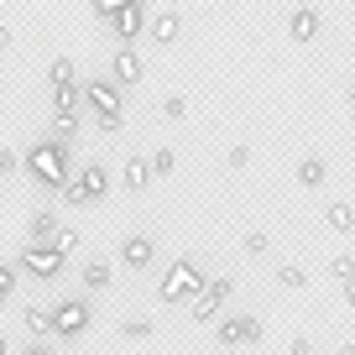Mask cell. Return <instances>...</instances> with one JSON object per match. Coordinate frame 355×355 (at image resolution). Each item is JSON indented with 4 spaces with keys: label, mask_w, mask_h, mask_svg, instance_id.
<instances>
[{
    "label": "cell",
    "mask_w": 355,
    "mask_h": 355,
    "mask_svg": "<svg viewBox=\"0 0 355 355\" xmlns=\"http://www.w3.org/2000/svg\"><path fill=\"white\" fill-rule=\"evenodd\" d=\"M21 173L32 178L37 189L63 193L68 173H73V157H68V146H63V141H53V136H37V141L21 152Z\"/></svg>",
    "instance_id": "1"
},
{
    "label": "cell",
    "mask_w": 355,
    "mask_h": 355,
    "mask_svg": "<svg viewBox=\"0 0 355 355\" xmlns=\"http://www.w3.org/2000/svg\"><path fill=\"white\" fill-rule=\"evenodd\" d=\"M78 94H84V110L94 115L100 131H121L125 125V100H121V89H115L110 78H84Z\"/></svg>",
    "instance_id": "2"
},
{
    "label": "cell",
    "mask_w": 355,
    "mask_h": 355,
    "mask_svg": "<svg viewBox=\"0 0 355 355\" xmlns=\"http://www.w3.org/2000/svg\"><path fill=\"white\" fill-rule=\"evenodd\" d=\"M204 288V272L193 256H178L173 266L162 272V282H157V303H167V309H178V303H193Z\"/></svg>",
    "instance_id": "3"
},
{
    "label": "cell",
    "mask_w": 355,
    "mask_h": 355,
    "mask_svg": "<svg viewBox=\"0 0 355 355\" xmlns=\"http://www.w3.org/2000/svg\"><path fill=\"white\" fill-rule=\"evenodd\" d=\"M105 193H110V173H105V162L73 167L68 183H63V204H73V209H94V204H105Z\"/></svg>",
    "instance_id": "4"
},
{
    "label": "cell",
    "mask_w": 355,
    "mask_h": 355,
    "mask_svg": "<svg viewBox=\"0 0 355 355\" xmlns=\"http://www.w3.org/2000/svg\"><path fill=\"white\" fill-rule=\"evenodd\" d=\"M89 319H94V309H89L84 298H63V303H53V313H47V334L78 340V334L89 329Z\"/></svg>",
    "instance_id": "5"
},
{
    "label": "cell",
    "mask_w": 355,
    "mask_h": 355,
    "mask_svg": "<svg viewBox=\"0 0 355 355\" xmlns=\"http://www.w3.org/2000/svg\"><path fill=\"white\" fill-rule=\"evenodd\" d=\"M261 319L256 313H230V319L214 324V345H225V350H241V345H261Z\"/></svg>",
    "instance_id": "6"
},
{
    "label": "cell",
    "mask_w": 355,
    "mask_h": 355,
    "mask_svg": "<svg viewBox=\"0 0 355 355\" xmlns=\"http://www.w3.org/2000/svg\"><path fill=\"white\" fill-rule=\"evenodd\" d=\"M21 272L37 277V282H53L58 272H63V256H58L47 241H32V245H21Z\"/></svg>",
    "instance_id": "7"
},
{
    "label": "cell",
    "mask_w": 355,
    "mask_h": 355,
    "mask_svg": "<svg viewBox=\"0 0 355 355\" xmlns=\"http://www.w3.org/2000/svg\"><path fill=\"white\" fill-rule=\"evenodd\" d=\"M230 293H235V282H230V277H214V282H204V288H199V298L189 303V313H193L199 324H209L214 313H220L225 303H230Z\"/></svg>",
    "instance_id": "8"
},
{
    "label": "cell",
    "mask_w": 355,
    "mask_h": 355,
    "mask_svg": "<svg viewBox=\"0 0 355 355\" xmlns=\"http://www.w3.org/2000/svg\"><path fill=\"white\" fill-rule=\"evenodd\" d=\"M110 26H115V37H121V47H131V37L146 32V6H141V0H125V6H115Z\"/></svg>",
    "instance_id": "9"
},
{
    "label": "cell",
    "mask_w": 355,
    "mask_h": 355,
    "mask_svg": "<svg viewBox=\"0 0 355 355\" xmlns=\"http://www.w3.org/2000/svg\"><path fill=\"white\" fill-rule=\"evenodd\" d=\"M141 73H146V63L131 53V47H121V53L110 58V84H115V89H125V84H141Z\"/></svg>",
    "instance_id": "10"
},
{
    "label": "cell",
    "mask_w": 355,
    "mask_h": 355,
    "mask_svg": "<svg viewBox=\"0 0 355 355\" xmlns=\"http://www.w3.org/2000/svg\"><path fill=\"white\" fill-rule=\"evenodd\" d=\"M146 32H152V42L173 47L178 32H183V16H178V11H157V16H146Z\"/></svg>",
    "instance_id": "11"
},
{
    "label": "cell",
    "mask_w": 355,
    "mask_h": 355,
    "mask_svg": "<svg viewBox=\"0 0 355 355\" xmlns=\"http://www.w3.org/2000/svg\"><path fill=\"white\" fill-rule=\"evenodd\" d=\"M152 256H157L152 235H131V241L121 245V261L131 266V272H146V266H152Z\"/></svg>",
    "instance_id": "12"
},
{
    "label": "cell",
    "mask_w": 355,
    "mask_h": 355,
    "mask_svg": "<svg viewBox=\"0 0 355 355\" xmlns=\"http://www.w3.org/2000/svg\"><path fill=\"white\" fill-rule=\"evenodd\" d=\"M319 21H324V16L313 11V6H298V11L288 16V37H298V42H313V37H319Z\"/></svg>",
    "instance_id": "13"
},
{
    "label": "cell",
    "mask_w": 355,
    "mask_h": 355,
    "mask_svg": "<svg viewBox=\"0 0 355 355\" xmlns=\"http://www.w3.org/2000/svg\"><path fill=\"white\" fill-rule=\"evenodd\" d=\"M53 115H58V121H78V115H84V94H78V84L53 89Z\"/></svg>",
    "instance_id": "14"
},
{
    "label": "cell",
    "mask_w": 355,
    "mask_h": 355,
    "mask_svg": "<svg viewBox=\"0 0 355 355\" xmlns=\"http://www.w3.org/2000/svg\"><path fill=\"white\" fill-rule=\"evenodd\" d=\"M121 183H125V193H141L146 183H152V167H146V157H131V162L121 167Z\"/></svg>",
    "instance_id": "15"
},
{
    "label": "cell",
    "mask_w": 355,
    "mask_h": 355,
    "mask_svg": "<svg viewBox=\"0 0 355 355\" xmlns=\"http://www.w3.org/2000/svg\"><path fill=\"white\" fill-rule=\"evenodd\" d=\"M26 235H32V241H53V235H58V214H53V209H32Z\"/></svg>",
    "instance_id": "16"
},
{
    "label": "cell",
    "mask_w": 355,
    "mask_h": 355,
    "mask_svg": "<svg viewBox=\"0 0 355 355\" xmlns=\"http://www.w3.org/2000/svg\"><path fill=\"white\" fill-rule=\"evenodd\" d=\"M324 178H329L324 157H303V162H298V183H303V189H324Z\"/></svg>",
    "instance_id": "17"
},
{
    "label": "cell",
    "mask_w": 355,
    "mask_h": 355,
    "mask_svg": "<svg viewBox=\"0 0 355 355\" xmlns=\"http://www.w3.org/2000/svg\"><path fill=\"white\" fill-rule=\"evenodd\" d=\"M47 78H53V89L78 84V63H73V58H53V63H47Z\"/></svg>",
    "instance_id": "18"
},
{
    "label": "cell",
    "mask_w": 355,
    "mask_h": 355,
    "mask_svg": "<svg viewBox=\"0 0 355 355\" xmlns=\"http://www.w3.org/2000/svg\"><path fill=\"white\" fill-rule=\"evenodd\" d=\"M324 220H329V230H355V209L350 204H329V209H324Z\"/></svg>",
    "instance_id": "19"
},
{
    "label": "cell",
    "mask_w": 355,
    "mask_h": 355,
    "mask_svg": "<svg viewBox=\"0 0 355 355\" xmlns=\"http://www.w3.org/2000/svg\"><path fill=\"white\" fill-rule=\"evenodd\" d=\"M84 288H94V293L110 288V261H89L84 266Z\"/></svg>",
    "instance_id": "20"
},
{
    "label": "cell",
    "mask_w": 355,
    "mask_h": 355,
    "mask_svg": "<svg viewBox=\"0 0 355 355\" xmlns=\"http://www.w3.org/2000/svg\"><path fill=\"white\" fill-rule=\"evenodd\" d=\"M146 167H152V178H173V146H157L146 157Z\"/></svg>",
    "instance_id": "21"
},
{
    "label": "cell",
    "mask_w": 355,
    "mask_h": 355,
    "mask_svg": "<svg viewBox=\"0 0 355 355\" xmlns=\"http://www.w3.org/2000/svg\"><path fill=\"white\" fill-rule=\"evenodd\" d=\"M47 245H53V251H58V256H63V261H68V256H73V245H78V230H68V225H58V235H53V241H47Z\"/></svg>",
    "instance_id": "22"
},
{
    "label": "cell",
    "mask_w": 355,
    "mask_h": 355,
    "mask_svg": "<svg viewBox=\"0 0 355 355\" xmlns=\"http://www.w3.org/2000/svg\"><path fill=\"white\" fill-rule=\"evenodd\" d=\"M277 282L282 288H309V272H303L298 261H288V266H277Z\"/></svg>",
    "instance_id": "23"
},
{
    "label": "cell",
    "mask_w": 355,
    "mask_h": 355,
    "mask_svg": "<svg viewBox=\"0 0 355 355\" xmlns=\"http://www.w3.org/2000/svg\"><path fill=\"white\" fill-rule=\"evenodd\" d=\"M241 251H245V256H266V251H272V241H266L261 230H245V235H241Z\"/></svg>",
    "instance_id": "24"
},
{
    "label": "cell",
    "mask_w": 355,
    "mask_h": 355,
    "mask_svg": "<svg viewBox=\"0 0 355 355\" xmlns=\"http://www.w3.org/2000/svg\"><path fill=\"white\" fill-rule=\"evenodd\" d=\"M21 324H26V334H37V340L47 334V313H42V309H26V313H21Z\"/></svg>",
    "instance_id": "25"
},
{
    "label": "cell",
    "mask_w": 355,
    "mask_h": 355,
    "mask_svg": "<svg viewBox=\"0 0 355 355\" xmlns=\"http://www.w3.org/2000/svg\"><path fill=\"white\" fill-rule=\"evenodd\" d=\"M162 115H167V121H183V115H189V100H183V94H167V100H162Z\"/></svg>",
    "instance_id": "26"
},
{
    "label": "cell",
    "mask_w": 355,
    "mask_h": 355,
    "mask_svg": "<svg viewBox=\"0 0 355 355\" xmlns=\"http://www.w3.org/2000/svg\"><path fill=\"white\" fill-rule=\"evenodd\" d=\"M329 272H334V282H350V277H355V256H334Z\"/></svg>",
    "instance_id": "27"
},
{
    "label": "cell",
    "mask_w": 355,
    "mask_h": 355,
    "mask_svg": "<svg viewBox=\"0 0 355 355\" xmlns=\"http://www.w3.org/2000/svg\"><path fill=\"white\" fill-rule=\"evenodd\" d=\"M21 173V152H11V146H0V178Z\"/></svg>",
    "instance_id": "28"
},
{
    "label": "cell",
    "mask_w": 355,
    "mask_h": 355,
    "mask_svg": "<svg viewBox=\"0 0 355 355\" xmlns=\"http://www.w3.org/2000/svg\"><path fill=\"white\" fill-rule=\"evenodd\" d=\"M125 340H146V334H152V319H125Z\"/></svg>",
    "instance_id": "29"
},
{
    "label": "cell",
    "mask_w": 355,
    "mask_h": 355,
    "mask_svg": "<svg viewBox=\"0 0 355 355\" xmlns=\"http://www.w3.org/2000/svg\"><path fill=\"white\" fill-rule=\"evenodd\" d=\"M245 162H251V146H245V141H241V146H230V157H225V167H235V173H241Z\"/></svg>",
    "instance_id": "30"
},
{
    "label": "cell",
    "mask_w": 355,
    "mask_h": 355,
    "mask_svg": "<svg viewBox=\"0 0 355 355\" xmlns=\"http://www.w3.org/2000/svg\"><path fill=\"white\" fill-rule=\"evenodd\" d=\"M0 293H6V298L16 293V266L11 261H0Z\"/></svg>",
    "instance_id": "31"
},
{
    "label": "cell",
    "mask_w": 355,
    "mask_h": 355,
    "mask_svg": "<svg viewBox=\"0 0 355 355\" xmlns=\"http://www.w3.org/2000/svg\"><path fill=\"white\" fill-rule=\"evenodd\" d=\"M288 355H313V340H303V334H293V340H288Z\"/></svg>",
    "instance_id": "32"
},
{
    "label": "cell",
    "mask_w": 355,
    "mask_h": 355,
    "mask_svg": "<svg viewBox=\"0 0 355 355\" xmlns=\"http://www.w3.org/2000/svg\"><path fill=\"white\" fill-rule=\"evenodd\" d=\"M340 298H345V309L355 313V277H350V282H340Z\"/></svg>",
    "instance_id": "33"
},
{
    "label": "cell",
    "mask_w": 355,
    "mask_h": 355,
    "mask_svg": "<svg viewBox=\"0 0 355 355\" xmlns=\"http://www.w3.org/2000/svg\"><path fill=\"white\" fill-rule=\"evenodd\" d=\"M11 355H53L47 345H32V350H11Z\"/></svg>",
    "instance_id": "34"
},
{
    "label": "cell",
    "mask_w": 355,
    "mask_h": 355,
    "mask_svg": "<svg viewBox=\"0 0 355 355\" xmlns=\"http://www.w3.org/2000/svg\"><path fill=\"white\" fill-rule=\"evenodd\" d=\"M6 47H11V26H0V53H6Z\"/></svg>",
    "instance_id": "35"
},
{
    "label": "cell",
    "mask_w": 355,
    "mask_h": 355,
    "mask_svg": "<svg viewBox=\"0 0 355 355\" xmlns=\"http://www.w3.org/2000/svg\"><path fill=\"white\" fill-rule=\"evenodd\" d=\"M340 355H355V340H345V345H340Z\"/></svg>",
    "instance_id": "36"
},
{
    "label": "cell",
    "mask_w": 355,
    "mask_h": 355,
    "mask_svg": "<svg viewBox=\"0 0 355 355\" xmlns=\"http://www.w3.org/2000/svg\"><path fill=\"white\" fill-rule=\"evenodd\" d=\"M0 355H11V350H6V340H0Z\"/></svg>",
    "instance_id": "37"
},
{
    "label": "cell",
    "mask_w": 355,
    "mask_h": 355,
    "mask_svg": "<svg viewBox=\"0 0 355 355\" xmlns=\"http://www.w3.org/2000/svg\"><path fill=\"white\" fill-rule=\"evenodd\" d=\"M350 110H355V89H350Z\"/></svg>",
    "instance_id": "38"
},
{
    "label": "cell",
    "mask_w": 355,
    "mask_h": 355,
    "mask_svg": "<svg viewBox=\"0 0 355 355\" xmlns=\"http://www.w3.org/2000/svg\"><path fill=\"white\" fill-rule=\"evenodd\" d=\"M0 309H6V293H0Z\"/></svg>",
    "instance_id": "39"
}]
</instances>
